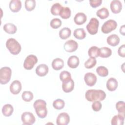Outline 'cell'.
<instances>
[{"label": "cell", "instance_id": "obj_2", "mask_svg": "<svg viewBox=\"0 0 125 125\" xmlns=\"http://www.w3.org/2000/svg\"><path fill=\"white\" fill-rule=\"evenodd\" d=\"M33 107L39 117L43 119L46 117L47 109L46 108V103L44 100L42 99L37 100L34 103Z\"/></svg>", "mask_w": 125, "mask_h": 125}, {"label": "cell", "instance_id": "obj_13", "mask_svg": "<svg viewBox=\"0 0 125 125\" xmlns=\"http://www.w3.org/2000/svg\"><path fill=\"white\" fill-rule=\"evenodd\" d=\"M111 11L114 14L120 13L122 9V4L121 2L119 0H112L110 5Z\"/></svg>", "mask_w": 125, "mask_h": 125}, {"label": "cell", "instance_id": "obj_25", "mask_svg": "<svg viewBox=\"0 0 125 125\" xmlns=\"http://www.w3.org/2000/svg\"><path fill=\"white\" fill-rule=\"evenodd\" d=\"M100 49V55L99 56L101 58H106L110 57L112 54V50L110 48L103 47L99 48Z\"/></svg>", "mask_w": 125, "mask_h": 125}, {"label": "cell", "instance_id": "obj_37", "mask_svg": "<svg viewBox=\"0 0 125 125\" xmlns=\"http://www.w3.org/2000/svg\"><path fill=\"white\" fill-rule=\"evenodd\" d=\"M116 108L119 114H121L123 115H125V103L124 101H118L116 104Z\"/></svg>", "mask_w": 125, "mask_h": 125}, {"label": "cell", "instance_id": "obj_38", "mask_svg": "<svg viewBox=\"0 0 125 125\" xmlns=\"http://www.w3.org/2000/svg\"><path fill=\"white\" fill-rule=\"evenodd\" d=\"M62 25V21L58 18L53 19L50 22V26L53 29H57Z\"/></svg>", "mask_w": 125, "mask_h": 125}, {"label": "cell", "instance_id": "obj_28", "mask_svg": "<svg viewBox=\"0 0 125 125\" xmlns=\"http://www.w3.org/2000/svg\"><path fill=\"white\" fill-rule=\"evenodd\" d=\"M71 14V10L68 7H62L59 15L63 19H68Z\"/></svg>", "mask_w": 125, "mask_h": 125}, {"label": "cell", "instance_id": "obj_20", "mask_svg": "<svg viewBox=\"0 0 125 125\" xmlns=\"http://www.w3.org/2000/svg\"><path fill=\"white\" fill-rule=\"evenodd\" d=\"M79 59L76 56H70L67 61L68 66L72 68H76L79 65Z\"/></svg>", "mask_w": 125, "mask_h": 125}, {"label": "cell", "instance_id": "obj_15", "mask_svg": "<svg viewBox=\"0 0 125 125\" xmlns=\"http://www.w3.org/2000/svg\"><path fill=\"white\" fill-rule=\"evenodd\" d=\"M48 67L45 64L39 65L36 69V73L38 76L43 77L46 75L48 72Z\"/></svg>", "mask_w": 125, "mask_h": 125}, {"label": "cell", "instance_id": "obj_8", "mask_svg": "<svg viewBox=\"0 0 125 125\" xmlns=\"http://www.w3.org/2000/svg\"><path fill=\"white\" fill-rule=\"evenodd\" d=\"M21 119L23 125H33L36 121L34 115L30 112H24L21 116Z\"/></svg>", "mask_w": 125, "mask_h": 125}, {"label": "cell", "instance_id": "obj_23", "mask_svg": "<svg viewBox=\"0 0 125 125\" xmlns=\"http://www.w3.org/2000/svg\"><path fill=\"white\" fill-rule=\"evenodd\" d=\"M3 29L6 33L10 34H15L17 30L16 26L11 23H6L5 25H4Z\"/></svg>", "mask_w": 125, "mask_h": 125}, {"label": "cell", "instance_id": "obj_11", "mask_svg": "<svg viewBox=\"0 0 125 125\" xmlns=\"http://www.w3.org/2000/svg\"><path fill=\"white\" fill-rule=\"evenodd\" d=\"M84 80L88 86H92L95 84L97 82V77L93 73L88 72L85 74Z\"/></svg>", "mask_w": 125, "mask_h": 125}, {"label": "cell", "instance_id": "obj_1", "mask_svg": "<svg viewBox=\"0 0 125 125\" xmlns=\"http://www.w3.org/2000/svg\"><path fill=\"white\" fill-rule=\"evenodd\" d=\"M85 97L86 100L89 102L96 101H103L106 97L105 93L102 90L89 89L86 91Z\"/></svg>", "mask_w": 125, "mask_h": 125}, {"label": "cell", "instance_id": "obj_31", "mask_svg": "<svg viewBox=\"0 0 125 125\" xmlns=\"http://www.w3.org/2000/svg\"><path fill=\"white\" fill-rule=\"evenodd\" d=\"M62 6L59 3H55L51 6L50 11L53 15H59Z\"/></svg>", "mask_w": 125, "mask_h": 125}, {"label": "cell", "instance_id": "obj_24", "mask_svg": "<svg viewBox=\"0 0 125 125\" xmlns=\"http://www.w3.org/2000/svg\"><path fill=\"white\" fill-rule=\"evenodd\" d=\"M14 111L13 107L10 104H6L2 108V113L5 117L10 116Z\"/></svg>", "mask_w": 125, "mask_h": 125}, {"label": "cell", "instance_id": "obj_4", "mask_svg": "<svg viewBox=\"0 0 125 125\" xmlns=\"http://www.w3.org/2000/svg\"><path fill=\"white\" fill-rule=\"evenodd\" d=\"M12 70L9 67H3L0 69V83L1 84L7 83L11 79Z\"/></svg>", "mask_w": 125, "mask_h": 125}, {"label": "cell", "instance_id": "obj_39", "mask_svg": "<svg viewBox=\"0 0 125 125\" xmlns=\"http://www.w3.org/2000/svg\"><path fill=\"white\" fill-rule=\"evenodd\" d=\"M60 80L63 82L66 81L71 79V76L70 73L67 71H63L61 72L60 74Z\"/></svg>", "mask_w": 125, "mask_h": 125}, {"label": "cell", "instance_id": "obj_19", "mask_svg": "<svg viewBox=\"0 0 125 125\" xmlns=\"http://www.w3.org/2000/svg\"><path fill=\"white\" fill-rule=\"evenodd\" d=\"M106 41L109 45L112 46H116L120 42V38L116 34H112L107 37Z\"/></svg>", "mask_w": 125, "mask_h": 125}, {"label": "cell", "instance_id": "obj_22", "mask_svg": "<svg viewBox=\"0 0 125 125\" xmlns=\"http://www.w3.org/2000/svg\"><path fill=\"white\" fill-rule=\"evenodd\" d=\"M125 116L121 114L115 115L111 119L112 125H123L124 123Z\"/></svg>", "mask_w": 125, "mask_h": 125}, {"label": "cell", "instance_id": "obj_36", "mask_svg": "<svg viewBox=\"0 0 125 125\" xmlns=\"http://www.w3.org/2000/svg\"><path fill=\"white\" fill-rule=\"evenodd\" d=\"M21 97L23 101L26 102H29L33 99V94L31 91H25L22 93Z\"/></svg>", "mask_w": 125, "mask_h": 125}, {"label": "cell", "instance_id": "obj_18", "mask_svg": "<svg viewBox=\"0 0 125 125\" xmlns=\"http://www.w3.org/2000/svg\"><path fill=\"white\" fill-rule=\"evenodd\" d=\"M106 88L110 91H113L116 89L118 87V82L114 78H109L106 82Z\"/></svg>", "mask_w": 125, "mask_h": 125}, {"label": "cell", "instance_id": "obj_32", "mask_svg": "<svg viewBox=\"0 0 125 125\" xmlns=\"http://www.w3.org/2000/svg\"><path fill=\"white\" fill-rule=\"evenodd\" d=\"M96 72L101 77H106L108 74V70L104 66H100L96 68Z\"/></svg>", "mask_w": 125, "mask_h": 125}, {"label": "cell", "instance_id": "obj_3", "mask_svg": "<svg viewBox=\"0 0 125 125\" xmlns=\"http://www.w3.org/2000/svg\"><path fill=\"white\" fill-rule=\"evenodd\" d=\"M6 46L9 52L14 55L18 54L21 49V44L14 38H9L7 40Z\"/></svg>", "mask_w": 125, "mask_h": 125}, {"label": "cell", "instance_id": "obj_10", "mask_svg": "<svg viewBox=\"0 0 125 125\" xmlns=\"http://www.w3.org/2000/svg\"><path fill=\"white\" fill-rule=\"evenodd\" d=\"M64 50L68 52H73L75 51L78 47V43L72 40L66 41L64 44Z\"/></svg>", "mask_w": 125, "mask_h": 125}, {"label": "cell", "instance_id": "obj_33", "mask_svg": "<svg viewBox=\"0 0 125 125\" xmlns=\"http://www.w3.org/2000/svg\"><path fill=\"white\" fill-rule=\"evenodd\" d=\"M36 6L35 0H26L25 1V8L28 11H31L34 9Z\"/></svg>", "mask_w": 125, "mask_h": 125}, {"label": "cell", "instance_id": "obj_27", "mask_svg": "<svg viewBox=\"0 0 125 125\" xmlns=\"http://www.w3.org/2000/svg\"><path fill=\"white\" fill-rule=\"evenodd\" d=\"M74 36L77 39L83 40L86 37V33L83 28H77L75 29L73 33Z\"/></svg>", "mask_w": 125, "mask_h": 125}, {"label": "cell", "instance_id": "obj_43", "mask_svg": "<svg viewBox=\"0 0 125 125\" xmlns=\"http://www.w3.org/2000/svg\"><path fill=\"white\" fill-rule=\"evenodd\" d=\"M125 25H123L122 26H121V27L120 28V33L123 36H125Z\"/></svg>", "mask_w": 125, "mask_h": 125}, {"label": "cell", "instance_id": "obj_30", "mask_svg": "<svg viewBox=\"0 0 125 125\" xmlns=\"http://www.w3.org/2000/svg\"><path fill=\"white\" fill-rule=\"evenodd\" d=\"M96 15L100 19H104L108 17L109 11L105 7H103L97 11Z\"/></svg>", "mask_w": 125, "mask_h": 125}, {"label": "cell", "instance_id": "obj_21", "mask_svg": "<svg viewBox=\"0 0 125 125\" xmlns=\"http://www.w3.org/2000/svg\"><path fill=\"white\" fill-rule=\"evenodd\" d=\"M64 66L63 61L59 58L54 59L52 62V67L55 70H59L62 68Z\"/></svg>", "mask_w": 125, "mask_h": 125}, {"label": "cell", "instance_id": "obj_6", "mask_svg": "<svg viewBox=\"0 0 125 125\" xmlns=\"http://www.w3.org/2000/svg\"><path fill=\"white\" fill-rule=\"evenodd\" d=\"M117 26V22L113 20H109L103 24L101 30L103 33L108 34L115 30Z\"/></svg>", "mask_w": 125, "mask_h": 125}, {"label": "cell", "instance_id": "obj_9", "mask_svg": "<svg viewBox=\"0 0 125 125\" xmlns=\"http://www.w3.org/2000/svg\"><path fill=\"white\" fill-rule=\"evenodd\" d=\"M69 121L70 117L69 115L65 112H62L58 116L56 123L58 125H67L69 124Z\"/></svg>", "mask_w": 125, "mask_h": 125}, {"label": "cell", "instance_id": "obj_26", "mask_svg": "<svg viewBox=\"0 0 125 125\" xmlns=\"http://www.w3.org/2000/svg\"><path fill=\"white\" fill-rule=\"evenodd\" d=\"M71 34V30L67 27L62 28L59 32V36L62 40H66L68 38Z\"/></svg>", "mask_w": 125, "mask_h": 125}, {"label": "cell", "instance_id": "obj_5", "mask_svg": "<svg viewBox=\"0 0 125 125\" xmlns=\"http://www.w3.org/2000/svg\"><path fill=\"white\" fill-rule=\"evenodd\" d=\"M99 25V21L95 18H92L86 25V29L91 35H95L98 32Z\"/></svg>", "mask_w": 125, "mask_h": 125}, {"label": "cell", "instance_id": "obj_29", "mask_svg": "<svg viewBox=\"0 0 125 125\" xmlns=\"http://www.w3.org/2000/svg\"><path fill=\"white\" fill-rule=\"evenodd\" d=\"M88 56L90 57L97 58L99 56L100 49L96 46H92L88 49Z\"/></svg>", "mask_w": 125, "mask_h": 125}, {"label": "cell", "instance_id": "obj_17", "mask_svg": "<svg viewBox=\"0 0 125 125\" xmlns=\"http://www.w3.org/2000/svg\"><path fill=\"white\" fill-rule=\"evenodd\" d=\"M21 8V2L20 0H12L9 3V8L13 12H18Z\"/></svg>", "mask_w": 125, "mask_h": 125}, {"label": "cell", "instance_id": "obj_41", "mask_svg": "<svg viewBox=\"0 0 125 125\" xmlns=\"http://www.w3.org/2000/svg\"><path fill=\"white\" fill-rule=\"evenodd\" d=\"M89 3L91 7L93 8H96L99 6L102 3V0H89Z\"/></svg>", "mask_w": 125, "mask_h": 125}, {"label": "cell", "instance_id": "obj_42", "mask_svg": "<svg viewBox=\"0 0 125 125\" xmlns=\"http://www.w3.org/2000/svg\"><path fill=\"white\" fill-rule=\"evenodd\" d=\"M118 55L124 58L125 57V44H123L122 45L119 47L118 50Z\"/></svg>", "mask_w": 125, "mask_h": 125}, {"label": "cell", "instance_id": "obj_7", "mask_svg": "<svg viewBox=\"0 0 125 125\" xmlns=\"http://www.w3.org/2000/svg\"><path fill=\"white\" fill-rule=\"evenodd\" d=\"M38 62L37 57L34 55H28L23 62V67L26 70H31Z\"/></svg>", "mask_w": 125, "mask_h": 125}, {"label": "cell", "instance_id": "obj_12", "mask_svg": "<svg viewBox=\"0 0 125 125\" xmlns=\"http://www.w3.org/2000/svg\"><path fill=\"white\" fill-rule=\"evenodd\" d=\"M21 90V84L18 80H15L10 85V91L12 94L16 95L19 94Z\"/></svg>", "mask_w": 125, "mask_h": 125}, {"label": "cell", "instance_id": "obj_34", "mask_svg": "<svg viewBox=\"0 0 125 125\" xmlns=\"http://www.w3.org/2000/svg\"><path fill=\"white\" fill-rule=\"evenodd\" d=\"M65 105V103L63 100L58 99L55 100L53 103V106L54 108L57 110H61L62 109Z\"/></svg>", "mask_w": 125, "mask_h": 125}, {"label": "cell", "instance_id": "obj_16", "mask_svg": "<svg viewBox=\"0 0 125 125\" xmlns=\"http://www.w3.org/2000/svg\"><path fill=\"white\" fill-rule=\"evenodd\" d=\"M86 20L87 17L86 15L82 12L77 13L74 18V21L77 25L83 24L86 21Z\"/></svg>", "mask_w": 125, "mask_h": 125}, {"label": "cell", "instance_id": "obj_35", "mask_svg": "<svg viewBox=\"0 0 125 125\" xmlns=\"http://www.w3.org/2000/svg\"><path fill=\"white\" fill-rule=\"evenodd\" d=\"M97 62L96 59L95 58L90 57L85 62L84 66L86 68L90 69L93 68L96 65Z\"/></svg>", "mask_w": 125, "mask_h": 125}, {"label": "cell", "instance_id": "obj_14", "mask_svg": "<svg viewBox=\"0 0 125 125\" xmlns=\"http://www.w3.org/2000/svg\"><path fill=\"white\" fill-rule=\"evenodd\" d=\"M74 87V82L72 79L62 82V88L63 91L65 93L71 92L73 90Z\"/></svg>", "mask_w": 125, "mask_h": 125}, {"label": "cell", "instance_id": "obj_40", "mask_svg": "<svg viewBox=\"0 0 125 125\" xmlns=\"http://www.w3.org/2000/svg\"><path fill=\"white\" fill-rule=\"evenodd\" d=\"M102 107L101 103L99 101H96L93 102L92 104V108L93 110L95 111H100Z\"/></svg>", "mask_w": 125, "mask_h": 125}]
</instances>
